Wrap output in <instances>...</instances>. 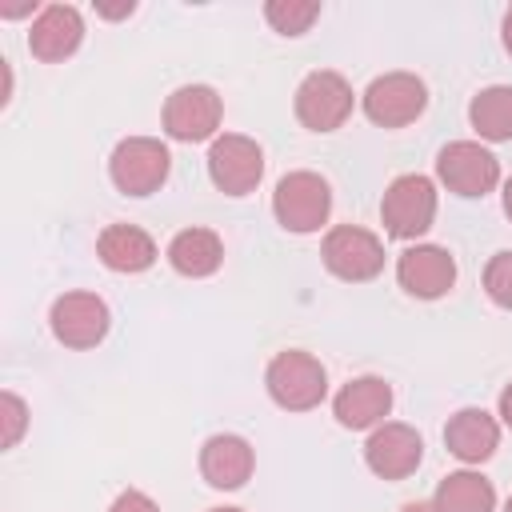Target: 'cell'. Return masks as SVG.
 I'll return each instance as SVG.
<instances>
[{
    "mask_svg": "<svg viewBox=\"0 0 512 512\" xmlns=\"http://www.w3.org/2000/svg\"><path fill=\"white\" fill-rule=\"evenodd\" d=\"M264 16H268V24H272L276 32L300 36V32H308L312 20L320 16V4H316V0H268Z\"/></svg>",
    "mask_w": 512,
    "mask_h": 512,
    "instance_id": "obj_22",
    "label": "cell"
},
{
    "mask_svg": "<svg viewBox=\"0 0 512 512\" xmlns=\"http://www.w3.org/2000/svg\"><path fill=\"white\" fill-rule=\"evenodd\" d=\"M468 120H472V128H476L484 140H512V88H508V84L484 88V92L472 100Z\"/></svg>",
    "mask_w": 512,
    "mask_h": 512,
    "instance_id": "obj_21",
    "label": "cell"
},
{
    "mask_svg": "<svg viewBox=\"0 0 512 512\" xmlns=\"http://www.w3.org/2000/svg\"><path fill=\"white\" fill-rule=\"evenodd\" d=\"M436 172H440V180L456 196H484L500 180L496 156L488 148H480L476 140H452V144H444L440 156H436Z\"/></svg>",
    "mask_w": 512,
    "mask_h": 512,
    "instance_id": "obj_9",
    "label": "cell"
},
{
    "mask_svg": "<svg viewBox=\"0 0 512 512\" xmlns=\"http://www.w3.org/2000/svg\"><path fill=\"white\" fill-rule=\"evenodd\" d=\"M320 252H324L328 272L340 276V280H352V284L372 280L384 268V244H380V236H372L368 228H356V224L332 228L324 236V248Z\"/></svg>",
    "mask_w": 512,
    "mask_h": 512,
    "instance_id": "obj_8",
    "label": "cell"
},
{
    "mask_svg": "<svg viewBox=\"0 0 512 512\" xmlns=\"http://www.w3.org/2000/svg\"><path fill=\"white\" fill-rule=\"evenodd\" d=\"M220 128V96L208 84H184L164 104V132L172 140H208Z\"/></svg>",
    "mask_w": 512,
    "mask_h": 512,
    "instance_id": "obj_10",
    "label": "cell"
},
{
    "mask_svg": "<svg viewBox=\"0 0 512 512\" xmlns=\"http://www.w3.org/2000/svg\"><path fill=\"white\" fill-rule=\"evenodd\" d=\"M96 252L112 272H144L156 260L152 236L136 224H108L96 240Z\"/></svg>",
    "mask_w": 512,
    "mask_h": 512,
    "instance_id": "obj_18",
    "label": "cell"
},
{
    "mask_svg": "<svg viewBox=\"0 0 512 512\" xmlns=\"http://www.w3.org/2000/svg\"><path fill=\"white\" fill-rule=\"evenodd\" d=\"M168 168H172V156L152 136H128V140H120L116 152H112V160H108L112 184L124 196H148V192H156L168 180Z\"/></svg>",
    "mask_w": 512,
    "mask_h": 512,
    "instance_id": "obj_2",
    "label": "cell"
},
{
    "mask_svg": "<svg viewBox=\"0 0 512 512\" xmlns=\"http://www.w3.org/2000/svg\"><path fill=\"white\" fill-rule=\"evenodd\" d=\"M108 512H160V508H156V500H152V496H144V492L128 488V492H120V496L112 500V508H108Z\"/></svg>",
    "mask_w": 512,
    "mask_h": 512,
    "instance_id": "obj_25",
    "label": "cell"
},
{
    "mask_svg": "<svg viewBox=\"0 0 512 512\" xmlns=\"http://www.w3.org/2000/svg\"><path fill=\"white\" fill-rule=\"evenodd\" d=\"M84 40V20L72 4H48L36 20H32V32H28V48L36 60H64L80 48Z\"/></svg>",
    "mask_w": 512,
    "mask_h": 512,
    "instance_id": "obj_14",
    "label": "cell"
},
{
    "mask_svg": "<svg viewBox=\"0 0 512 512\" xmlns=\"http://www.w3.org/2000/svg\"><path fill=\"white\" fill-rule=\"evenodd\" d=\"M504 512H512V496H508V504H504Z\"/></svg>",
    "mask_w": 512,
    "mask_h": 512,
    "instance_id": "obj_31",
    "label": "cell"
},
{
    "mask_svg": "<svg viewBox=\"0 0 512 512\" xmlns=\"http://www.w3.org/2000/svg\"><path fill=\"white\" fill-rule=\"evenodd\" d=\"M380 216L388 236L396 240H416L420 232L432 228L436 220V188L428 176H396L380 200Z\"/></svg>",
    "mask_w": 512,
    "mask_h": 512,
    "instance_id": "obj_3",
    "label": "cell"
},
{
    "mask_svg": "<svg viewBox=\"0 0 512 512\" xmlns=\"http://www.w3.org/2000/svg\"><path fill=\"white\" fill-rule=\"evenodd\" d=\"M212 512H244V508H212Z\"/></svg>",
    "mask_w": 512,
    "mask_h": 512,
    "instance_id": "obj_30",
    "label": "cell"
},
{
    "mask_svg": "<svg viewBox=\"0 0 512 512\" xmlns=\"http://www.w3.org/2000/svg\"><path fill=\"white\" fill-rule=\"evenodd\" d=\"M296 116L312 132H336L352 116V84L340 72H308L296 88Z\"/></svg>",
    "mask_w": 512,
    "mask_h": 512,
    "instance_id": "obj_5",
    "label": "cell"
},
{
    "mask_svg": "<svg viewBox=\"0 0 512 512\" xmlns=\"http://www.w3.org/2000/svg\"><path fill=\"white\" fill-rule=\"evenodd\" d=\"M200 472L212 488H240L252 476V448L240 436H212L200 448Z\"/></svg>",
    "mask_w": 512,
    "mask_h": 512,
    "instance_id": "obj_17",
    "label": "cell"
},
{
    "mask_svg": "<svg viewBox=\"0 0 512 512\" xmlns=\"http://www.w3.org/2000/svg\"><path fill=\"white\" fill-rule=\"evenodd\" d=\"M208 176L220 192L228 196H248L260 176H264V152L252 136H240V132H224L212 140V152H208Z\"/></svg>",
    "mask_w": 512,
    "mask_h": 512,
    "instance_id": "obj_6",
    "label": "cell"
},
{
    "mask_svg": "<svg viewBox=\"0 0 512 512\" xmlns=\"http://www.w3.org/2000/svg\"><path fill=\"white\" fill-rule=\"evenodd\" d=\"M392 408V388L380 376H356L336 392V420L344 428H376Z\"/></svg>",
    "mask_w": 512,
    "mask_h": 512,
    "instance_id": "obj_15",
    "label": "cell"
},
{
    "mask_svg": "<svg viewBox=\"0 0 512 512\" xmlns=\"http://www.w3.org/2000/svg\"><path fill=\"white\" fill-rule=\"evenodd\" d=\"M52 336L64 348H96L108 336V304L92 292H68L52 304Z\"/></svg>",
    "mask_w": 512,
    "mask_h": 512,
    "instance_id": "obj_11",
    "label": "cell"
},
{
    "mask_svg": "<svg viewBox=\"0 0 512 512\" xmlns=\"http://www.w3.org/2000/svg\"><path fill=\"white\" fill-rule=\"evenodd\" d=\"M420 456H424L420 432L408 428V424H396V420H392V424H380V428L368 436V444H364L368 468H372L376 476H384V480H404V476H412L416 464H420Z\"/></svg>",
    "mask_w": 512,
    "mask_h": 512,
    "instance_id": "obj_13",
    "label": "cell"
},
{
    "mask_svg": "<svg viewBox=\"0 0 512 512\" xmlns=\"http://www.w3.org/2000/svg\"><path fill=\"white\" fill-rule=\"evenodd\" d=\"M444 444L452 456H460L464 464H480L496 452L500 444V424L484 412V408H460L448 428H444Z\"/></svg>",
    "mask_w": 512,
    "mask_h": 512,
    "instance_id": "obj_16",
    "label": "cell"
},
{
    "mask_svg": "<svg viewBox=\"0 0 512 512\" xmlns=\"http://www.w3.org/2000/svg\"><path fill=\"white\" fill-rule=\"evenodd\" d=\"M400 512H436V508H432V504H420V500H412V504H404Z\"/></svg>",
    "mask_w": 512,
    "mask_h": 512,
    "instance_id": "obj_28",
    "label": "cell"
},
{
    "mask_svg": "<svg viewBox=\"0 0 512 512\" xmlns=\"http://www.w3.org/2000/svg\"><path fill=\"white\" fill-rule=\"evenodd\" d=\"M436 512H492L496 508V488L480 472H452L440 480L432 496Z\"/></svg>",
    "mask_w": 512,
    "mask_h": 512,
    "instance_id": "obj_20",
    "label": "cell"
},
{
    "mask_svg": "<svg viewBox=\"0 0 512 512\" xmlns=\"http://www.w3.org/2000/svg\"><path fill=\"white\" fill-rule=\"evenodd\" d=\"M504 212H508V220H512V180L504 184Z\"/></svg>",
    "mask_w": 512,
    "mask_h": 512,
    "instance_id": "obj_29",
    "label": "cell"
},
{
    "mask_svg": "<svg viewBox=\"0 0 512 512\" xmlns=\"http://www.w3.org/2000/svg\"><path fill=\"white\" fill-rule=\"evenodd\" d=\"M396 280L416 300H436L456 284V260L436 244H416L396 260Z\"/></svg>",
    "mask_w": 512,
    "mask_h": 512,
    "instance_id": "obj_12",
    "label": "cell"
},
{
    "mask_svg": "<svg viewBox=\"0 0 512 512\" xmlns=\"http://www.w3.org/2000/svg\"><path fill=\"white\" fill-rule=\"evenodd\" d=\"M264 384H268V396L288 408V412H308L324 400L328 392V376H324V364L300 348H288L280 356H272L268 372H264Z\"/></svg>",
    "mask_w": 512,
    "mask_h": 512,
    "instance_id": "obj_1",
    "label": "cell"
},
{
    "mask_svg": "<svg viewBox=\"0 0 512 512\" xmlns=\"http://www.w3.org/2000/svg\"><path fill=\"white\" fill-rule=\"evenodd\" d=\"M424 104H428V88L412 72L376 76L368 84V92H364V112L380 128H404V124H412L424 112Z\"/></svg>",
    "mask_w": 512,
    "mask_h": 512,
    "instance_id": "obj_7",
    "label": "cell"
},
{
    "mask_svg": "<svg viewBox=\"0 0 512 512\" xmlns=\"http://www.w3.org/2000/svg\"><path fill=\"white\" fill-rule=\"evenodd\" d=\"M504 48L512 52V8H508V16H504Z\"/></svg>",
    "mask_w": 512,
    "mask_h": 512,
    "instance_id": "obj_27",
    "label": "cell"
},
{
    "mask_svg": "<svg viewBox=\"0 0 512 512\" xmlns=\"http://www.w3.org/2000/svg\"><path fill=\"white\" fill-rule=\"evenodd\" d=\"M0 420H4L0 444L12 448V444L20 440V432H24V424H28V408H24V400H20L16 392H4V396H0Z\"/></svg>",
    "mask_w": 512,
    "mask_h": 512,
    "instance_id": "obj_24",
    "label": "cell"
},
{
    "mask_svg": "<svg viewBox=\"0 0 512 512\" xmlns=\"http://www.w3.org/2000/svg\"><path fill=\"white\" fill-rule=\"evenodd\" d=\"M500 416H504V424L512 428V384L500 392Z\"/></svg>",
    "mask_w": 512,
    "mask_h": 512,
    "instance_id": "obj_26",
    "label": "cell"
},
{
    "mask_svg": "<svg viewBox=\"0 0 512 512\" xmlns=\"http://www.w3.org/2000/svg\"><path fill=\"white\" fill-rule=\"evenodd\" d=\"M168 260L180 276H212L224 260V244L208 228H184L168 244Z\"/></svg>",
    "mask_w": 512,
    "mask_h": 512,
    "instance_id": "obj_19",
    "label": "cell"
},
{
    "mask_svg": "<svg viewBox=\"0 0 512 512\" xmlns=\"http://www.w3.org/2000/svg\"><path fill=\"white\" fill-rule=\"evenodd\" d=\"M484 288L500 308H512V252H496L484 268Z\"/></svg>",
    "mask_w": 512,
    "mask_h": 512,
    "instance_id": "obj_23",
    "label": "cell"
},
{
    "mask_svg": "<svg viewBox=\"0 0 512 512\" xmlns=\"http://www.w3.org/2000/svg\"><path fill=\"white\" fill-rule=\"evenodd\" d=\"M272 212L288 232H316L332 212L328 180L316 172H288L272 192Z\"/></svg>",
    "mask_w": 512,
    "mask_h": 512,
    "instance_id": "obj_4",
    "label": "cell"
}]
</instances>
